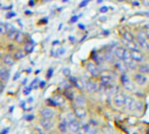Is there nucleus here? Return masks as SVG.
Masks as SVG:
<instances>
[{
  "label": "nucleus",
  "mask_w": 149,
  "mask_h": 134,
  "mask_svg": "<svg viewBox=\"0 0 149 134\" xmlns=\"http://www.w3.org/2000/svg\"><path fill=\"white\" fill-rule=\"evenodd\" d=\"M17 30L15 29V27H13L11 30H9V31H7V33H6V36H7V38H8L9 40H13L15 41V36H17Z\"/></svg>",
  "instance_id": "25"
},
{
  "label": "nucleus",
  "mask_w": 149,
  "mask_h": 134,
  "mask_svg": "<svg viewBox=\"0 0 149 134\" xmlns=\"http://www.w3.org/2000/svg\"><path fill=\"white\" fill-rule=\"evenodd\" d=\"M74 103H76V105L78 106V107H84L86 104V100L85 98L83 97L82 95H78L77 97L74 98Z\"/></svg>",
  "instance_id": "21"
},
{
  "label": "nucleus",
  "mask_w": 149,
  "mask_h": 134,
  "mask_svg": "<svg viewBox=\"0 0 149 134\" xmlns=\"http://www.w3.org/2000/svg\"><path fill=\"white\" fill-rule=\"evenodd\" d=\"M102 2V0H97V3H101Z\"/></svg>",
  "instance_id": "48"
},
{
  "label": "nucleus",
  "mask_w": 149,
  "mask_h": 134,
  "mask_svg": "<svg viewBox=\"0 0 149 134\" xmlns=\"http://www.w3.org/2000/svg\"><path fill=\"white\" fill-rule=\"evenodd\" d=\"M26 54H27V53H26L25 50H19V51L15 52V56H13V57H15V60H21V59H23V58L25 57Z\"/></svg>",
  "instance_id": "28"
},
{
  "label": "nucleus",
  "mask_w": 149,
  "mask_h": 134,
  "mask_svg": "<svg viewBox=\"0 0 149 134\" xmlns=\"http://www.w3.org/2000/svg\"><path fill=\"white\" fill-rule=\"evenodd\" d=\"M87 71L94 77L99 76V74H100L99 66H98L94 61H91L87 64Z\"/></svg>",
  "instance_id": "5"
},
{
  "label": "nucleus",
  "mask_w": 149,
  "mask_h": 134,
  "mask_svg": "<svg viewBox=\"0 0 149 134\" xmlns=\"http://www.w3.org/2000/svg\"><path fill=\"white\" fill-rule=\"evenodd\" d=\"M34 4H35V3H34V0H30V1H29V5H30V6H33Z\"/></svg>",
  "instance_id": "44"
},
{
  "label": "nucleus",
  "mask_w": 149,
  "mask_h": 134,
  "mask_svg": "<svg viewBox=\"0 0 149 134\" xmlns=\"http://www.w3.org/2000/svg\"><path fill=\"white\" fill-rule=\"evenodd\" d=\"M138 71L143 74H149V65L146 63H139L138 67H137Z\"/></svg>",
  "instance_id": "20"
},
{
  "label": "nucleus",
  "mask_w": 149,
  "mask_h": 134,
  "mask_svg": "<svg viewBox=\"0 0 149 134\" xmlns=\"http://www.w3.org/2000/svg\"><path fill=\"white\" fill-rule=\"evenodd\" d=\"M123 42H124L125 46H126V48L129 51H138V50H140V47H139L138 43H137L136 41L127 42V41H125V40H123Z\"/></svg>",
  "instance_id": "16"
},
{
  "label": "nucleus",
  "mask_w": 149,
  "mask_h": 134,
  "mask_svg": "<svg viewBox=\"0 0 149 134\" xmlns=\"http://www.w3.org/2000/svg\"><path fill=\"white\" fill-rule=\"evenodd\" d=\"M88 2H89V0H84V1H82V3H80L79 7H80V8H82V7H85L86 5L88 4Z\"/></svg>",
  "instance_id": "37"
},
{
  "label": "nucleus",
  "mask_w": 149,
  "mask_h": 134,
  "mask_svg": "<svg viewBox=\"0 0 149 134\" xmlns=\"http://www.w3.org/2000/svg\"><path fill=\"white\" fill-rule=\"evenodd\" d=\"M79 29L85 30V25H82V23H80V25H79Z\"/></svg>",
  "instance_id": "45"
},
{
  "label": "nucleus",
  "mask_w": 149,
  "mask_h": 134,
  "mask_svg": "<svg viewBox=\"0 0 149 134\" xmlns=\"http://www.w3.org/2000/svg\"><path fill=\"white\" fill-rule=\"evenodd\" d=\"M120 82H122L123 87H124L127 91H135V89H136L135 83L131 80L130 77H129L126 73H122V75H120Z\"/></svg>",
  "instance_id": "3"
},
{
  "label": "nucleus",
  "mask_w": 149,
  "mask_h": 134,
  "mask_svg": "<svg viewBox=\"0 0 149 134\" xmlns=\"http://www.w3.org/2000/svg\"><path fill=\"white\" fill-rule=\"evenodd\" d=\"M135 110L137 111H142L143 110V103L141 101H136V108Z\"/></svg>",
  "instance_id": "33"
},
{
  "label": "nucleus",
  "mask_w": 149,
  "mask_h": 134,
  "mask_svg": "<svg viewBox=\"0 0 149 134\" xmlns=\"http://www.w3.org/2000/svg\"><path fill=\"white\" fill-rule=\"evenodd\" d=\"M44 85H45V82H44V81H41V82H40V85H39V87H44Z\"/></svg>",
  "instance_id": "46"
},
{
  "label": "nucleus",
  "mask_w": 149,
  "mask_h": 134,
  "mask_svg": "<svg viewBox=\"0 0 149 134\" xmlns=\"http://www.w3.org/2000/svg\"><path fill=\"white\" fill-rule=\"evenodd\" d=\"M141 2L144 6L146 7H149V0H141Z\"/></svg>",
  "instance_id": "39"
},
{
  "label": "nucleus",
  "mask_w": 149,
  "mask_h": 134,
  "mask_svg": "<svg viewBox=\"0 0 149 134\" xmlns=\"http://www.w3.org/2000/svg\"><path fill=\"white\" fill-rule=\"evenodd\" d=\"M3 91H4V83L2 80H0V95L3 93Z\"/></svg>",
  "instance_id": "38"
},
{
  "label": "nucleus",
  "mask_w": 149,
  "mask_h": 134,
  "mask_svg": "<svg viewBox=\"0 0 149 134\" xmlns=\"http://www.w3.org/2000/svg\"><path fill=\"white\" fill-rule=\"evenodd\" d=\"M7 30L5 23H0V35H6Z\"/></svg>",
  "instance_id": "31"
},
{
  "label": "nucleus",
  "mask_w": 149,
  "mask_h": 134,
  "mask_svg": "<svg viewBox=\"0 0 149 134\" xmlns=\"http://www.w3.org/2000/svg\"><path fill=\"white\" fill-rule=\"evenodd\" d=\"M64 95H65V97L68 98V99H70V101H72V100H74V91H72V89H65V91H64Z\"/></svg>",
  "instance_id": "29"
},
{
  "label": "nucleus",
  "mask_w": 149,
  "mask_h": 134,
  "mask_svg": "<svg viewBox=\"0 0 149 134\" xmlns=\"http://www.w3.org/2000/svg\"><path fill=\"white\" fill-rule=\"evenodd\" d=\"M63 74H65V75H70V69H68V68L63 69Z\"/></svg>",
  "instance_id": "43"
},
{
  "label": "nucleus",
  "mask_w": 149,
  "mask_h": 134,
  "mask_svg": "<svg viewBox=\"0 0 149 134\" xmlns=\"http://www.w3.org/2000/svg\"><path fill=\"white\" fill-rule=\"evenodd\" d=\"M126 109L130 110V111H134L135 108H136V100L133 97H130V96H127L126 97V101H125V106Z\"/></svg>",
  "instance_id": "11"
},
{
  "label": "nucleus",
  "mask_w": 149,
  "mask_h": 134,
  "mask_svg": "<svg viewBox=\"0 0 149 134\" xmlns=\"http://www.w3.org/2000/svg\"><path fill=\"white\" fill-rule=\"evenodd\" d=\"M52 73H53V69L50 68L49 69V72H47V78H50V77H51Z\"/></svg>",
  "instance_id": "41"
},
{
  "label": "nucleus",
  "mask_w": 149,
  "mask_h": 134,
  "mask_svg": "<svg viewBox=\"0 0 149 134\" xmlns=\"http://www.w3.org/2000/svg\"><path fill=\"white\" fill-rule=\"evenodd\" d=\"M126 97L127 96L123 93H116V96L113 97V104L116 107L118 108H122L125 106V101H126Z\"/></svg>",
  "instance_id": "6"
},
{
  "label": "nucleus",
  "mask_w": 149,
  "mask_h": 134,
  "mask_svg": "<svg viewBox=\"0 0 149 134\" xmlns=\"http://www.w3.org/2000/svg\"><path fill=\"white\" fill-rule=\"evenodd\" d=\"M15 15H17V13L15 12H13V11H9V12L6 13V19H11V17L15 16Z\"/></svg>",
  "instance_id": "34"
},
{
  "label": "nucleus",
  "mask_w": 149,
  "mask_h": 134,
  "mask_svg": "<svg viewBox=\"0 0 149 134\" xmlns=\"http://www.w3.org/2000/svg\"><path fill=\"white\" fill-rule=\"evenodd\" d=\"M99 87L97 85V83L93 80H87L86 81V89L89 93H96L98 91Z\"/></svg>",
  "instance_id": "15"
},
{
  "label": "nucleus",
  "mask_w": 149,
  "mask_h": 134,
  "mask_svg": "<svg viewBox=\"0 0 149 134\" xmlns=\"http://www.w3.org/2000/svg\"><path fill=\"white\" fill-rule=\"evenodd\" d=\"M96 133V127L92 125L91 123L83 124L81 125L80 129L77 131V134H95Z\"/></svg>",
  "instance_id": "4"
},
{
  "label": "nucleus",
  "mask_w": 149,
  "mask_h": 134,
  "mask_svg": "<svg viewBox=\"0 0 149 134\" xmlns=\"http://www.w3.org/2000/svg\"><path fill=\"white\" fill-rule=\"evenodd\" d=\"M114 67L116 68V70H118L122 73H126L127 70H128V67H127L126 63H125L123 60H118V61L114 62Z\"/></svg>",
  "instance_id": "14"
},
{
  "label": "nucleus",
  "mask_w": 149,
  "mask_h": 134,
  "mask_svg": "<svg viewBox=\"0 0 149 134\" xmlns=\"http://www.w3.org/2000/svg\"><path fill=\"white\" fill-rule=\"evenodd\" d=\"M130 55L133 61H135L136 63H142L145 60V56L140 50L138 51H130Z\"/></svg>",
  "instance_id": "7"
},
{
  "label": "nucleus",
  "mask_w": 149,
  "mask_h": 134,
  "mask_svg": "<svg viewBox=\"0 0 149 134\" xmlns=\"http://www.w3.org/2000/svg\"><path fill=\"white\" fill-rule=\"evenodd\" d=\"M32 89H33L32 87H28V89H25V93H26V95H29V93L32 91Z\"/></svg>",
  "instance_id": "42"
},
{
  "label": "nucleus",
  "mask_w": 149,
  "mask_h": 134,
  "mask_svg": "<svg viewBox=\"0 0 149 134\" xmlns=\"http://www.w3.org/2000/svg\"><path fill=\"white\" fill-rule=\"evenodd\" d=\"M93 60L98 66L101 65V64H103L104 62H105V60H104V56L101 55V54H99V53L94 54V55H93Z\"/></svg>",
  "instance_id": "22"
},
{
  "label": "nucleus",
  "mask_w": 149,
  "mask_h": 134,
  "mask_svg": "<svg viewBox=\"0 0 149 134\" xmlns=\"http://www.w3.org/2000/svg\"><path fill=\"white\" fill-rule=\"evenodd\" d=\"M122 36H123V40H125V41H127V42L135 41V36L133 35L131 32H128V31L124 32V33L122 34Z\"/></svg>",
  "instance_id": "24"
},
{
  "label": "nucleus",
  "mask_w": 149,
  "mask_h": 134,
  "mask_svg": "<svg viewBox=\"0 0 149 134\" xmlns=\"http://www.w3.org/2000/svg\"><path fill=\"white\" fill-rule=\"evenodd\" d=\"M66 122H68V129H70V131L72 132V133H77V131L80 129V127H81L80 122L78 121L72 114H68V121Z\"/></svg>",
  "instance_id": "2"
},
{
  "label": "nucleus",
  "mask_w": 149,
  "mask_h": 134,
  "mask_svg": "<svg viewBox=\"0 0 149 134\" xmlns=\"http://www.w3.org/2000/svg\"><path fill=\"white\" fill-rule=\"evenodd\" d=\"M141 0H132V5L133 6H140L141 5Z\"/></svg>",
  "instance_id": "35"
},
{
  "label": "nucleus",
  "mask_w": 149,
  "mask_h": 134,
  "mask_svg": "<svg viewBox=\"0 0 149 134\" xmlns=\"http://www.w3.org/2000/svg\"><path fill=\"white\" fill-rule=\"evenodd\" d=\"M134 80L137 85H146L147 81H148V77L146 76V74H143V73L138 72V73H135L134 74Z\"/></svg>",
  "instance_id": "9"
},
{
  "label": "nucleus",
  "mask_w": 149,
  "mask_h": 134,
  "mask_svg": "<svg viewBox=\"0 0 149 134\" xmlns=\"http://www.w3.org/2000/svg\"><path fill=\"white\" fill-rule=\"evenodd\" d=\"M101 78H100V80H101V85H111L112 82H113V77H112L111 74H109V73H103V74H101Z\"/></svg>",
  "instance_id": "17"
},
{
  "label": "nucleus",
  "mask_w": 149,
  "mask_h": 134,
  "mask_svg": "<svg viewBox=\"0 0 149 134\" xmlns=\"http://www.w3.org/2000/svg\"><path fill=\"white\" fill-rule=\"evenodd\" d=\"M108 9H109V7H108V6H102L101 8L99 9V11L101 13H105V12H107V11H108Z\"/></svg>",
  "instance_id": "36"
},
{
  "label": "nucleus",
  "mask_w": 149,
  "mask_h": 134,
  "mask_svg": "<svg viewBox=\"0 0 149 134\" xmlns=\"http://www.w3.org/2000/svg\"><path fill=\"white\" fill-rule=\"evenodd\" d=\"M89 1H91V0H89Z\"/></svg>",
  "instance_id": "51"
},
{
  "label": "nucleus",
  "mask_w": 149,
  "mask_h": 134,
  "mask_svg": "<svg viewBox=\"0 0 149 134\" xmlns=\"http://www.w3.org/2000/svg\"><path fill=\"white\" fill-rule=\"evenodd\" d=\"M15 41L17 42V43H19V44H22L24 41H25V34L19 31V32H17V36H15Z\"/></svg>",
  "instance_id": "27"
},
{
  "label": "nucleus",
  "mask_w": 149,
  "mask_h": 134,
  "mask_svg": "<svg viewBox=\"0 0 149 134\" xmlns=\"http://www.w3.org/2000/svg\"><path fill=\"white\" fill-rule=\"evenodd\" d=\"M34 134H49V133H47L46 132V130H44V129H40V128H35V130H34V132H33Z\"/></svg>",
  "instance_id": "32"
},
{
  "label": "nucleus",
  "mask_w": 149,
  "mask_h": 134,
  "mask_svg": "<svg viewBox=\"0 0 149 134\" xmlns=\"http://www.w3.org/2000/svg\"><path fill=\"white\" fill-rule=\"evenodd\" d=\"M104 56V60H105V62H110V63H114V58H116V56H114L113 52H106L105 54H103Z\"/></svg>",
  "instance_id": "23"
},
{
  "label": "nucleus",
  "mask_w": 149,
  "mask_h": 134,
  "mask_svg": "<svg viewBox=\"0 0 149 134\" xmlns=\"http://www.w3.org/2000/svg\"><path fill=\"white\" fill-rule=\"evenodd\" d=\"M79 19V16L78 15H74V16H72V19H70V23H76V21Z\"/></svg>",
  "instance_id": "40"
},
{
  "label": "nucleus",
  "mask_w": 149,
  "mask_h": 134,
  "mask_svg": "<svg viewBox=\"0 0 149 134\" xmlns=\"http://www.w3.org/2000/svg\"><path fill=\"white\" fill-rule=\"evenodd\" d=\"M40 115H41V117L44 118V119L51 120L52 118L54 117V111L51 108L46 107V108H43V109L40 111Z\"/></svg>",
  "instance_id": "10"
},
{
  "label": "nucleus",
  "mask_w": 149,
  "mask_h": 134,
  "mask_svg": "<svg viewBox=\"0 0 149 134\" xmlns=\"http://www.w3.org/2000/svg\"><path fill=\"white\" fill-rule=\"evenodd\" d=\"M24 50L26 51V53H31L34 50V46H33V42H29V43H26L25 47H24Z\"/></svg>",
  "instance_id": "30"
},
{
  "label": "nucleus",
  "mask_w": 149,
  "mask_h": 134,
  "mask_svg": "<svg viewBox=\"0 0 149 134\" xmlns=\"http://www.w3.org/2000/svg\"><path fill=\"white\" fill-rule=\"evenodd\" d=\"M74 116L78 118V119H85L87 117V111L84 109L83 107H77L74 111Z\"/></svg>",
  "instance_id": "13"
},
{
  "label": "nucleus",
  "mask_w": 149,
  "mask_h": 134,
  "mask_svg": "<svg viewBox=\"0 0 149 134\" xmlns=\"http://www.w3.org/2000/svg\"><path fill=\"white\" fill-rule=\"evenodd\" d=\"M40 125L42 126V128H43L44 130H50L53 127V123L51 122V120L44 119V118H42V119L40 120Z\"/></svg>",
  "instance_id": "19"
},
{
  "label": "nucleus",
  "mask_w": 149,
  "mask_h": 134,
  "mask_svg": "<svg viewBox=\"0 0 149 134\" xmlns=\"http://www.w3.org/2000/svg\"><path fill=\"white\" fill-rule=\"evenodd\" d=\"M2 62H3V64H4L5 66H7V67H10V66H13V64H15V57H13V56L9 55V54H6V55L3 57Z\"/></svg>",
  "instance_id": "18"
},
{
  "label": "nucleus",
  "mask_w": 149,
  "mask_h": 134,
  "mask_svg": "<svg viewBox=\"0 0 149 134\" xmlns=\"http://www.w3.org/2000/svg\"><path fill=\"white\" fill-rule=\"evenodd\" d=\"M66 1H68V0H63V2H66Z\"/></svg>",
  "instance_id": "49"
},
{
  "label": "nucleus",
  "mask_w": 149,
  "mask_h": 134,
  "mask_svg": "<svg viewBox=\"0 0 149 134\" xmlns=\"http://www.w3.org/2000/svg\"><path fill=\"white\" fill-rule=\"evenodd\" d=\"M147 38H148V40H149V34H148V35H147Z\"/></svg>",
  "instance_id": "50"
},
{
  "label": "nucleus",
  "mask_w": 149,
  "mask_h": 134,
  "mask_svg": "<svg viewBox=\"0 0 149 134\" xmlns=\"http://www.w3.org/2000/svg\"><path fill=\"white\" fill-rule=\"evenodd\" d=\"M58 129L61 133H66L68 129V122L66 121H61L59 124H58Z\"/></svg>",
  "instance_id": "26"
},
{
  "label": "nucleus",
  "mask_w": 149,
  "mask_h": 134,
  "mask_svg": "<svg viewBox=\"0 0 149 134\" xmlns=\"http://www.w3.org/2000/svg\"><path fill=\"white\" fill-rule=\"evenodd\" d=\"M9 77H10V72L6 67H0V80H2L3 82L8 81Z\"/></svg>",
  "instance_id": "12"
},
{
  "label": "nucleus",
  "mask_w": 149,
  "mask_h": 134,
  "mask_svg": "<svg viewBox=\"0 0 149 134\" xmlns=\"http://www.w3.org/2000/svg\"><path fill=\"white\" fill-rule=\"evenodd\" d=\"M136 42L138 43L139 47L142 48L143 50L149 51V40L147 36L142 32H139L136 36Z\"/></svg>",
  "instance_id": "1"
},
{
  "label": "nucleus",
  "mask_w": 149,
  "mask_h": 134,
  "mask_svg": "<svg viewBox=\"0 0 149 134\" xmlns=\"http://www.w3.org/2000/svg\"><path fill=\"white\" fill-rule=\"evenodd\" d=\"M129 50L127 49L126 47H124V46H118V47L114 48L112 52H113L114 56H116L118 60H123L125 57V55H126V53Z\"/></svg>",
  "instance_id": "8"
},
{
  "label": "nucleus",
  "mask_w": 149,
  "mask_h": 134,
  "mask_svg": "<svg viewBox=\"0 0 149 134\" xmlns=\"http://www.w3.org/2000/svg\"><path fill=\"white\" fill-rule=\"evenodd\" d=\"M118 2H125V1H127V0H116Z\"/></svg>",
  "instance_id": "47"
}]
</instances>
